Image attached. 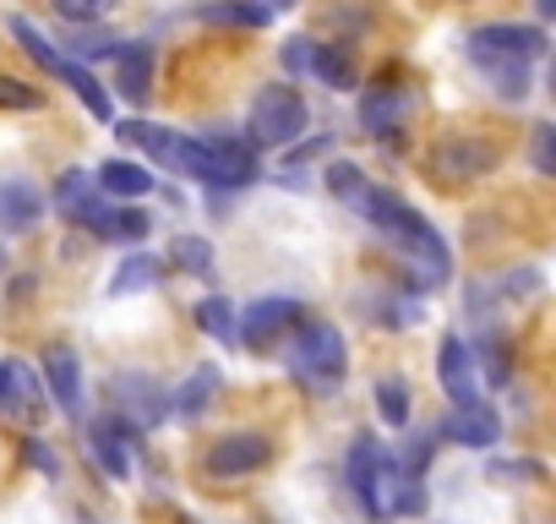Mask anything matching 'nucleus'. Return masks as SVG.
Returning a JSON list of instances; mask_svg holds the SVG:
<instances>
[{
    "instance_id": "f257e3e1",
    "label": "nucleus",
    "mask_w": 556,
    "mask_h": 524,
    "mask_svg": "<svg viewBox=\"0 0 556 524\" xmlns=\"http://www.w3.org/2000/svg\"><path fill=\"white\" fill-rule=\"evenodd\" d=\"M355 213H366V224H371L388 246H399V251L409 257V269H415V279H420L426 290L447 285L453 251H447V240L437 235L431 219H420L409 202H399L393 191H377V186H366V197L355 202Z\"/></svg>"
},
{
    "instance_id": "f03ea898",
    "label": "nucleus",
    "mask_w": 556,
    "mask_h": 524,
    "mask_svg": "<svg viewBox=\"0 0 556 524\" xmlns=\"http://www.w3.org/2000/svg\"><path fill=\"white\" fill-rule=\"evenodd\" d=\"M290 372H295V377H301L317 399L339 394V388H344V372H350V355H344L339 328H333V323H306V328L295 334Z\"/></svg>"
},
{
    "instance_id": "7ed1b4c3",
    "label": "nucleus",
    "mask_w": 556,
    "mask_h": 524,
    "mask_svg": "<svg viewBox=\"0 0 556 524\" xmlns=\"http://www.w3.org/2000/svg\"><path fill=\"white\" fill-rule=\"evenodd\" d=\"M306 99H301V88H290V83H273V88H262L256 99H251V137L262 142V148H290L301 132H306Z\"/></svg>"
},
{
    "instance_id": "20e7f679",
    "label": "nucleus",
    "mask_w": 556,
    "mask_h": 524,
    "mask_svg": "<svg viewBox=\"0 0 556 524\" xmlns=\"http://www.w3.org/2000/svg\"><path fill=\"white\" fill-rule=\"evenodd\" d=\"M415 513H426V481L399 470L393 453H382V470L366 497V519H415Z\"/></svg>"
},
{
    "instance_id": "39448f33",
    "label": "nucleus",
    "mask_w": 556,
    "mask_h": 524,
    "mask_svg": "<svg viewBox=\"0 0 556 524\" xmlns=\"http://www.w3.org/2000/svg\"><path fill=\"white\" fill-rule=\"evenodd\" d=\"M469 55L480 66L485 61H518V66H529V61L545 55V34L540 28H523V23H485V28L469 34Z\"/></svg>"
},
{
    "instance_id": "423d86ee",
    "label": "nucleus",
    "mask_w": 556,
    "mask_h": 524,
    "mask_svg": "<svg viewBox=\"0 0 556 524\" xmlns=\"http://www.w3.org/2000/svg\"><path fill=\"white\" fill-rule=\"evenodd\" d=\"M197 180H207V186H245V180H256L251 142H235V137L197 142Z\"/></svg>"
},
{
    "instance_id": "0eeeda50",
    "label": "nucleus",
    "mask_w": 556,
    "mask_h": 524,
    "mask_svg": "<svg viewBox=\"0 0 556 524\" xmlns=\"http://www.w3.org/2000/svg\"><path fill=\"white\" fill-rule=\"evenodd\" d=\"M295 323H301V301H290V296H262V301L245 307V323L235 328V339H240L245 350H273Z\"/></svg>"
},
{
    "instance_id": "6e6552de",
    "label": "nucleus",
    "mask_w": 556,
    "mask_h": 524,
    "mask_svg": "<svg viewBox=\"0 0 556 524\" xmlns=\"http://www.w3.org/2000/svg\"><path fill=\"white\" fill-rule=\"evenodd\" d=\"M267 459H273V442H267L262 432H229V437H218V442L202 453V470H207L213 481H235V475L262 470Z\"/></svg>"
},
{
    "instance_id": "1a4fd4ad",
    "label": "nucleus",
    "mask_w": 556,
    "mask_h": 524,
    "mask_svg": "<svg viewBox=\"0 0 556 524\" xmlns=\"http://www.w3.org/2000/svg\"><path fill=\"white\" fill-rule=\"evenodd\" d=\"M115 410H121V421H126L131 432H148V426H159V421L169 415V394H164L153 377L126 372V377H115Z\"/></svg>"
},
{
    "instance_id": "9d476101",
    "label": "nucleus",
    "mask_w": 556,
    "mask_h": 524,
    "mask_svg": "<svg viewBox=\"0 0 556 524\" xmlns=\"http://www.w3.org/2000/svg\"><path fill=\"white\" fill-rule=\"evenodd\" d=\"M437 377H442V388H447L453 410L485 404V399H480V366H475V355H469V345H464L458 334H447V339H442V350H437Z\"/></svg>"
},
{
    "instance_id": "9b49d317",
    "label": "nucleus",
    "mask_w": 556,
    "mask_h": 524,
    "mask_svg": "<svg viewBox=\"0 0 556 524\" xmlns=\"http://www.w3.org/2000/svg\"><path fill=\"white\" fill-rule=\"evenodd\" d=\"M88 448H93V459L104 464L110 481H126V475H131V426H126L121 415L93 421V426H88Z\"/></svg>"
},
{
    "instance_id": "f8f14e48",
    "label": "nucleus",
    "mask_w": 556,
    "mask_h": 524,
    "mask_svg": "<svg viewBox=\"0 0 556 524\" xmlns=\"http://www.w3.org/2000/svg\"><path fill=\"white\" fill-rule=\"evenodd\" d=\"M77 219H83V224H88L99 240H142V235L153 229V219H148L142 208H104L99 197H93V202H88Z\"/></svg>"
},
{
    "instance_id": "ddd939ff",
    "label": "nucleus",
    "mask_w": 556,
    "mask_h": 524,
    "mask_svg": "<svg viewBox=\"0 0 556 524\" xmlns=\"http://www.w3.org/2000/svg\"><path fill=\"white\" fill-rule=\"evenodd\" d=\"M45 219V197L34 180H0V229L7 235H23Z\"/></svg>"
},
{
    "instance_id": "4468645a",
    "label": "nucleus",
    "mask_w": 556,
    "mask_h": 524,
    "mask_svg": "<svg viewBox=\"0 0 556 524\" xmlns=\"http://www.w3.org/2000/svg\"><path fill=\"white\" fill-rule=\"evenodd\" d=\"M442 437L458 442V448H496L502 442V421L485 404H469V410H453L442 421Z\"/></svg>"
},
{
    "instance_id": "2eb2a0df",
    "label": "nucleus",
    "mask_w": 556,
    "mask_h": 524,
    "mask_svg": "<svg viewBox=\"0 0 556 524\" xmlns=\"http://www.w3.org/2000/svg\"><path fill=\"white\" fill-rule=\"evenodd\" d=\"M115 88H121L131 104H148V93H153V45H126V50H115Z\"/></svg>"
},
{
    "instance_id": "dca6fc26",
    "label": "nucleus",
    "mask_w": 556,
    "mask_h": 524,
    "mask_svg": "<svg viewBox=\"0 0 556 524\" xmlns=\"http://www.w3.org/2000/svg\"><path fill=\"white\" fill-rule=\"evenodd\" d=\"M45 377H50V394L61 404V415H83V366L72 350H50L45 355Z\"/></svg>"
},
{
    "instance_id": "f3484780",
    "label": "nucleus",
    "mask_w": 556,
    "mask_h": 524,
    "mask_svg": "<svg viewBox=\"0 0 556 524\" xmlns=\"http://www.w3.org/2000/svg\"><path fill=\"white\" fill-rule=\"evenodd\" d=\"M404 115H409V93H404V88H382V83H377V88L361 99V126L377 132V137H382V132H399Z\"/></svg>"
},
{
    "instance_id": "a211bd4d",
    "label": "nucleus",
    "mask_w": 556,
    "mask_h": 524,
    "mask_svg": "<svg viewBox=\"0 0 556 524\" xmlns=\"http://www.w3.org/2000/svg\"><path fill=\"white\" fill-rule=\"evenodd\" d=\"M491 164H496V148H485V142H447V148H437V175H447V180L485 175Z\"/></svg>"
},
{
    "instance_id": "6ab92c4d",
    "label": "nucleus",
    "mask_w": 556,
    "mask_h": 524,
    "mask_svg": "<svg viewBox=\"0 0 556 524\" xmlns=\"http://www.w3.org/2000/svg\"><path fill=\"white\" fill-rule=\"evenodd\" d=\"M93 180H99V191H110V197H148V191H153V175H148L142 164H131V159H110Z\"/></svg>"
},
{
    "instance_id": "aec40b11",
    "label": "nucleus",
    "mask_w": 556,
    "mask_h": 524,
    "mask_svg": "<svg viewBox=\"0 0 556 524\" xmlns=\"http://www.w3.org/2000/svg\"><path fill=\"white\" fill-rule=\"evenodd\" d=\"M7 28H12V39L23 45V55H28V61H39L50 77H61V72H66V55H61V50H55V45H50V39H45L34 23H28V17H12Z\"/></svg>"
},
{
    "instance_id": "412c9836",
    "label": "nucleus",
    "mask_w": 556,
    "mask_h": 524,
    "mask_svg": "<svg viewBox=\"0 0 556 524\" xmlns=\"http://www.w3.org/2000/svg\"><path fill=\"white\" fill-rule=\"evenodd\" d=\"M377 470H382V442L377 437H361L355 448H350V491L361 497V508H366V497H371V481H377Z\"/></svg>"
},
{
    "instance_id": "4be33fe9",
    "label": "nucleus",
    "mask_w": 556,
    "mask_h": 524,
    "mask_svg": "<svg viewBox=\"0 0 556 524\" xmlns=\"http://www.w3.org/2000/svg\"><path fill=\"white\" fill-rule=\"evenodd\" d=\"M202 23H218V28H267V7H251V0H218V7H197Z\"/></svg>"
},
{
    "instance_id": "5701e85b",
    "label": "nucleus",
    "mask_w": 556,
    "mask_h": 524,
    "mask_svg": "<svg viewBox=\"0 0 556 524\" xmlns=\"http://www.w3.org/2000/svg\"><path fill=\"white\" fill-rule=\"evenodd\" d=\"M213 388H218V372H213V366H197V372L186 377L180 399H169V410H175L180 421H197V415L213 404Z\"/></svg>"
},
{
    "instance_id": "b1692460",
    "label": "nucleus",
    "mask_w": 556,
    "mask_h": 524,
    "mask_svg": "<svg viewBox=\"0 0 556 524\" xmlns=\"http://www.w3.org/2000/svg\"><path fill=\"white\" fill-rule=\"evenodd\" d=\"M153 279H159V257L137 251V257H126L121 269H115V279H110V296H137V290H148Z\"/></svg>"
},
{
    "instance_id": "393cba45",
    "label": "nucleus",
    "mask_w": 556,
    "mask_h": 524,
    "mask_svg": "<svg viewBox=\"0 0 556 524\" xmlns=\"http://www.w3.org/2000/svg\"><path fill=\"white\" fill-rule=\"evenodd\" d=\"M61 83H66V88H72V93H77V99L88 104V115H93V121H110V93H104V88L93 83V72H88V66H77V61H66V72H61Z\"/></svg>"
},
{
    "instance_id": "a878e982",
    "label": "nucleus",
    "mask_w": 556,
    "mask_h": 524,
    "mask_svg": "<svg viewBox=\"0 0 556 524\" xmlns=\"http://www.w3.org/2000/svg\"><path fill=\"white\" fill-rule=\"evenodd\" d=\"M197 328L213 334L218 345H235V307H229L224 296H207V301L197 307Z\"/></svg>"
},
{
    "instance_id": "bb28decb",
    "label": "nucleus",
    "mask_w": 556,
    "mask_h": 524,
    "mask_svg": "<svg viewBox=\"0 0 556 524\" xmlns=\"http://www.w3.org/2000/svg\"><path fill=\"white\" fill-rule=\"evenodd\" d=\"M312 72H317L328 88H350V83H355V61H350L344 50H333V45H317V55H312Z\"/></svg>"
},
{
    "instance_id": "cd10ccee",
    "label": "nucleus",
    "mask_w": 556,
    "mask_h": 524,
    "mask_svg": "<svg viewBox=\"0 0 556 524\" xmlns=\"http://www.w3.org/2000/svg\"><path fill=\"white\" fill-rule=\"evenodd\" d=\"M377 415L388 426H404L409 421V388H404V377H377Z\"/></svg>"
},
{
    "instance_id": "c85d7f7f",
    "label": "nucleus",
    "mask_w": 556,
    "mask_h": 524,
    "mask_svg": "<svg viewBox=\"0 0 556 524\" xmlns=\"http://www.w3.org/2000/svg\"><path fill=\"white\" fill-rule=\"evenodd\" d=\"M169 262H180L186 274H207L213 269V246L202 235H175L169 240Z\"/></svg>"
},
{
    "instance_id": "c756f323",
    "label": "nucleus",
    "mask_w": 556,
    "mask_h": 524,
    "mask_svg": "<svg viewBox=\"0 0 556 524\" xmlns=\"http://www.w3.org/2000/svg\"><path fill=\"white\" fill-rule=\"evenodd\" d=\"M88 202H93V175H83V170H66V175H61V186H55V208L77 219Z\"/></svg>"
},
{
    "instance_id": "7c9ffc66",
    "label": "nucleus",
    "mask_w": 556,
    "mask_h": 524,
    "mask_svg": "<svg viewBox=\"0 0 556 524\" xmlns=\"http://www.w3.org/2000/svg\"><path fill=\"white\" fill-rule=\"evenodd\" d=\"M7 399L12 410H39V377L23 361H7Z\"/></svg>"
},
{
    "instance_id": "2f4dec72",
    "label": "nucleus",
    "mask_w": 556,
    "mask_h": 524,
    "mask_svg": "<svg viewBox=\"0 0 556 524\" xmlns=\"http://www.w3.org/2000/svg\"><path fill=\"white\" fill-rule=\"evenodd\" d=\"M485 72L496 77V93L502 99H523L529 93V66H518V61H485Z\"/></svg>"
},
{
    "instance_id": "473e14b6",
    "label": "nucleus",
    "mask_w": 556,
    "mask_h": 524,
    "mask_svg": "<svg viewBox=\"0 0 556 524\" xmlns=\"http://www.w3.org/2000/svg\"><path fill=\"white\" fill-rule=\"evenodd\" d=\"M50 7H55L66 23L83 28V23H104V17L115 12V0H50Z\"/></svg>"
},
{
    "instance_id": "72a5a7b5",
    "label": "nucleus",
    "mask_w": 556,
    "mask_h": 524,
    "mask_svg": "<svg viewBox=\"0 0 556 524\" xmlns=\"http://www.w3.org/2000/svg\"><path fill=\"white\" fill-rule=\"evenodd\" d=\"M328 186H333V197H344V202L355 208V202L366 197V186H371V180H366L355 164H333V170H328Z\"/></svg>"
},
{
    "instance_id": "f704fd0d",
    "label": "nucleus",
    "mask_w": 556,
    "mask_h": 524,
    "mask_svg": "<svg viewBox=\"0 0 556 524\" xmlns=\"http://www.w3.org/2000/svg\"><path fill=\"white\" fill-rule=\"evenodd\" d=\"M45 93L34 83H17V77H0V110H39Z\"/></svg>"
},
{
    "instance_id": "c9c22d12",
    "label": "nucleus",
    "mask_w": 556,
    "mask_h": 524,
    "mask_svg": "<svg viewBox=\"0 0 556 524\" xmlns=\"http://www.w3.org/2000/svg\"><path fill=\"white\" fill-rule=\"evenodd\" d=\"M312 55H317V45H312V39H290L285 50H278V61H285L295 77H301V72H312Z\"/></svg>"
},
{
    "instance_id": "e433bc0d",
    "label": "nucleus",
    "mask_w": 556,
    "mask_h": 524,
    "mask_svg": "<svg viewBox=\"0 0 556 524\" xmlns=\"http://www.w3.org/2000/svg\"><path fill=\"white\" fill-rule=\"evenodd\" d=\"M518 475H545V470L534 459H513V464L502 459V464H491V481H518Z\"/></svg>"
},
{
    "instance_id": "4c0bfd02",
    "label": "nucleus",
    "mask_w": 556,
    "mask_h": 524,
    "mask_svg": "<svg viewBox=\"0 0 556 524\" xmlns=\"http://www.w3.org/2000/svg\"><path fill=\"white\" fill-rule=\"evenodd\" d=\"M534 170H540V175L556 170V164H551V126H534Z\"/></svg>"
},
{
    "instance_id": "58836bf2",
    "label": "nucleus",
    "mask_w": 556,
    "mask_h": 524,
    "mask_svg": "<svg viewBox=\"0 0 556 524\" xmlns=\"http://www.w3.org/2000/svg\"><path fill=\"white\" fill-rule=\"evenodd\" d=\"M28 459H34V464H39L45 475H61V464H55V453H50V448H45L39 437H28Z\"/></svg>"
},
{
    "instance_id": "ea45409f",
    "label": "nucleus",
    "mask_w": 556,
    "mask_h": 524,
    "mask_svg": "<svg viewBox=\"0 0 556 524\" xmlns=\"http://www.w3.org/2000/svg\"><path fill=\"white\" fill-rule=\"evenodd\" d=\"M12 410V399H7V361H0V415Z\"/></svg>"
},
{
    "instance_id": "a19ab883",
    "label": "nucleus",
    "mask_w": 556,
    "mask_h": 524,
    "mask_svg": "<svg viewBox=\"0 0 556 524\" xmlns=\"http://www.w3.org/2000/svg\"><path fill=\"white\" fill-rule=\"evenodd\" d=\"M534 7H540V17H551V12H556V0H534Z\"/></svg>"
},
{
    "instance_id": "79ce46f5",
    "label": "nucleus",
    "mask_w": 556,
    "mask_h": 524,
    "mask_svg": "<svg viewBox=\"0 0 556 524\" xmlns=\"http://www.w3.org/2000/svg\"><path fill=\"white\" fill-rule=\"evenodd\" d=\"M273 7H295V0H267V12H273Z\"/></svg>"
}]
</instances>
